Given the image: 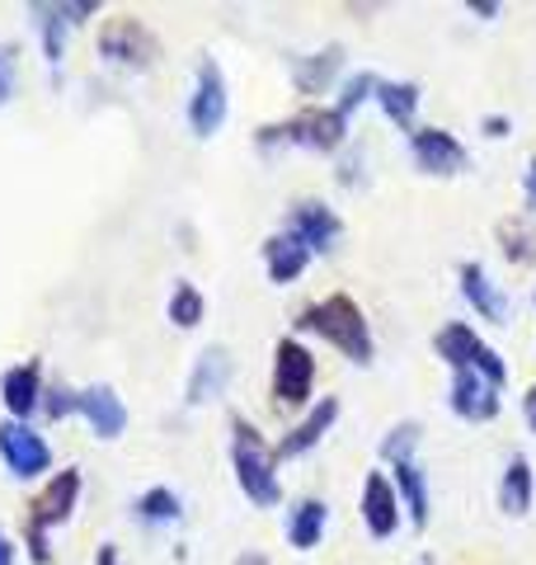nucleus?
<instances>
[{
	"mask_svg": "<svg viewBox=\"0 0 536 565\" xmlns=\"http://www.w3.org/2000/svg\"><path fill=\"white\" fill-rule=\"evenodd\" d=\"M297 330L320 334V340L334 344L349 363H363V367L372 363V353H377V344H372L367 316H363V307H357L349 292H334V297H325V302L307 307V311L297 316Z\"/></svg>",
	"mask_w": 536,
	"mask_h": 565,
	"instance_id": "obj_1",
	"label": "nucleus"
},
{
	"mask_svg": "<svg viewBox=\"0 0 536 565\" xmlns=\"http://www.w3.org/2000/svg\"><path fill=\"white\" fill-rule=\"evenodd\" d=\"M231 467H236V486L255 509H274L282 500L278 481V452L264 444V434L249 419H231Z\"/></svg>",
	"mask_w": 536,
	"mask_h": 565,
	"instance_id": "obj_2",
	"label": "nucleus"
},
{
	"mask_svg": "<svg viewBox=\"0 0 536 565\" xmlns=\"http://www.w3.org/2000/svg\"><path fill=\"white\" fill-rule=\"evenodd\" d=\"M419 424L409 419V424H396L386 438H382V457L390 462V481H396V494H400V504H405V514L415 527H428V476L419 467Z\"/></svg>",
	"mask_w": 536,
	"mask_h": 565,
	"instance_id": "obj_3",
	"label": "nucleus"
},
{
	"mask_svg": "<svg viewBox=\"0 0 536 565\" xmlns=\"http://www.w3.org/2000/svg\"><path fill=\"white\" fill-rule=\"evenodd\" d=\"M76 500H81V471L76 467H62L52 481L43 486V494L29 504V527H24V546L29 556L47 565L52 561V546H47V533L62 527L71 514H76Z\"/></svg>",
	"mask_w": 536,
	"mask_h": 565,
	"instance_id": "obj_4",
	"label": "nucleus"
},
{
	"mask_svg": "<svg viewBox=\"0 0 536 565\" xmlns=\"http://www.w3.org/2000/svg\"><path fill=\"white\" fill-rule=\"evenodd\" d=\"M433 349L442 363H452V373H480L490 386H504L508 382V363L480 340V334L467 326V321H447L438 334H433Z\"/></svg>",
	"mask_w": 536,
	"mask_h": 565,
	"instance_id": "obj_5",
	"label": "nucleus"
},
{
	"mask_svg": "<svg viewBox=\"0 0 536 565\" xmlns=\"http://www.w3.org/2000/svg\"><path fill=\"white\" fill-rule=\"evenodd\" d=\"M307 147V151H339L349 141V118L339 109H301L288 122H274V128L259 132V147Z\"/></svg>",
	"mask_w": 536,
	"mask_h": 565,
	"instance_id": "obj_6",
	"label": "nucleus"
},
{
	"mask_svg": "<svg viewBox=\"0 0 536 565\" xmlns=\"http://www.w3.org/2000/svg\"><path fill=\"white\" fill-rule=\"evenodd\" d=\"M315 392V353L301 340H278L274 344V401L282 411H301L311 405Z\"/></svg>",
	"mask_w": 536,
	"mask_h": 565,
	"instance_id": "obj_7",
	"label": "nucleus"
},
{
	"mask_svg": "<svg viewBox=\"0 0 536 565\" xmlns=\"http://www.w3.org/2000/svg\"><path fill=\"white\" fill-rule=\"evenodd\" d=\"M99 57L122 66V71H151L156 57H160V43H156V33L141 20H132V14H118V20H109L99 29Z\"/></svg>",
	"mask_w": 536,
	"mask_h": 565,
	"instance_id": "obj_8",
	"label": "nucleus"
},
{
	"mask_svg": "<svg viewBox=\"0 0 536 565\" xmlns=\"http://www.w3.org/2000/svg\"><path fill=\"white\" fill-rule=\"evenodd\" d=\"M231 114V95H226V76L217 62H199V76H193V95H189V128L193 137H217L226 128Z\"/></svg>",
	"mask_w": 536,
	"mask_h": 565,
	"instance_id": "obj_9",
	"label": "nucleus"
},
{
	"mask_svg": "<svg viewBox=\"0 0 536 565\" xmlns=\"http://www.w3.org/2000/svg\"><path fill=\"white\" fill-rule=\"evenodd\" d=\"M0 462L10 467V476H20V481H39V476L52 467V448H47L43 434L29 429V424L6 419L0 424Z\"/></svg>",
	"mask_w": 536,
	"mask_h": 565,
	"instance_id": "obj_10",
	"label": "nucleus"
},
{
	"mask_svg": "<svg viewBox=\"0 0 536 565\" xmlns=\"http://www.w3.org/2000/svg\"><path fill=\"white\" fill-rule=\"evenodd\" d=\"M409 156H415V166L424 174H442V180H452V174L467 170V147H461L457 132L447 128H415L409 132Z\"/></svg>",
	"mask_w": 536,
	"mask_h": 565,
	"instance_id": "obj_11",
	"label": "nucleus"
},
{
	"mask_svg": "<svg viewBox=\"0 0 536 565\" xmlns=\"http://www.w3.org/2000/svg\"><path fill=\"white\" fill-rule=\"evenodd\" d=\"M282 232L297 236L311 255H330L339 245V236H344V222H339L334 207H325L320 199H301V203H292L288 226H282Z\"/></svg>",
	"mask_w": 536,
	"mask_h": 565,
	"instance_id": "obj_12",
	"label": "nucleus"
},
{
	"mask_svg": "<svg viewBox=\"0 0 536 565\" xmlns=\"http://www.w3.org/2000/svg\"><path fill=\"white\" fill-rule=\"evenodd\" d=\"M447 405H452L457 419L467 424H490L504 401H499V386H490L480 373H452V392H447Z\"/></svg>",
	"mask_w": 536,
	"mask_h": 565,
	"instance_id": "obj_13",
	"label": "nucleus"
},
{
	"mask_svg": "<svg viewBox=\"0 0 536 565\" xmlns=\"http://www.w3.org/2000/svg\"><path fill=\"white\" fill-rule=\"evenodd\" d=\"M400 494H396V481H390L386 471H372L367 481H363V523H367V533L372 537H396V527H400Z\"/></svg>",
	"mask_w": 536,
	"mask_h": 565,
	"instance_id": "obj_14",
	"label": "nucleus"
},
{
	"mask_svg": "<svg viewBox=\"0 0 536 565\" xmlns=\"http://www.w3.org/2000/svg\"><path fill=\"white\" fill-rule=\"evenodd\" d=\"M76 415L95 429V438H118L128 429V405H122V396L114 386H99V382L76 392Z\"/></svg>",
	"mask_w": 536,
	"mask_h": 565,
	"instance_id": "obj_15",
	"label": "nucleus"
},
{
	"mask_svg": "<svg viewBox=\"0 0 536 565\" xmlns=\"http://www.w3.org/2000/svg\"><path fill=\"white\" fill-rule=\"evenodd\" d=\"M226 386H231V353L222 344H212L193 359V373L184 382V401L189 405H212V401L226 396Z\"/></svg>",
	"mask_w": 536,
	"mask_h": 565,
	"instance_id": "obj_16",
	"label": "nucleus"
},
{
	"mask_svg": "<svg viewBox=\"0 0 536 565\" xmlns=\"http://www.w3.org/2000/svg\"><path fill=\"white\" fill-rule=\"evenodd\" d=\"M334 419H339V401L334 396H325V401H315L307 415H301L288 434H282V444L274 448L278 452V462H292V457H301V452H311L320 438H325L330 429H334Z\"/></svg>",
	"mask_w": 536,
	"mask_h": 565,
	"instance_id": "obj_17",
	"label": "nucleus"
},
{
	"mask_svg": "<svg viewBox=\"0 0 536 565\" xmlns=\"http://www.w3.org/2000/svg\"><path fill=\"white\" fill-rule=\"evenodd\" d=\"M43 367L39 363H14L6 377H0V401H6V411H10V419H20V424H29V415L43 405Z\"/></svg>",
	"mask_w": 536,
	"mask_h": 565,
	"instance_id": "obj_18",
	"label": "nucleus"
},
{
	"mask_svg": "<svg viewBox=\"0 0 536 565\" xmlns=\"http://www.w3.org/2000/svg\"><path fill=\"white\" fill-rule=\"evenodd\" d=\"M461 297H467V302L485 316V321L508 326L513 302H508V292L485 274V264H461Z\"/></svg>",
	"mask_w": 536,
	"mask_h": 565,
	"instance_id": "obj_19",
	"label": "nucleus"
},
{
	"mask_svg": "<svg viewBox=\"0 0 536 565\" xmlns=\"http://www.w3.org/2000/svg\"><path fill=\"white\" fill-rule=\"evenodd\" d=\"M307 264H311V250L297 236L278 232V236L264 241V269H268V282H278V288L297 282L301 274H307Z\"/></svg>",
	"mask_w": 536,
	"mask_h": 565,
	"instance_id": "obj_20",
	"label": "nucleus"
},
{
	"mask_svg": "<svg viewBox=\"0 0 536 565\" xmlns=\"http://www.w3.org/2000/svg\"><path fill=\"white\" fill-rule=\"evenodd\" d=\"M532 500H536L532 462H527V457H513V462L504 467V481H499V509H504L508 519H527Z\"/></svg>",
	"mask_w": 536,
	"mask_h": 565,
	"instance_id": "obj_21",
	"label": "nucleus"
},
{
	"mask_svg": "<svg viewBox=\"0 0 536 565\" xmlns=\"http://www.w3.org/2000/svg\"><path fill=\"white\" fill-rule=\"evenodd\" d=\"M325 523H330L325 500H301L288 514V542L297 546V552H315L320 537H325Z\"/></svg>",
	"mask_w": 536,
	"mask_h": 565,
	"instance_id": "obj_22",
	"label": "nucleus"
},
{
	"mask_svg": "<svg viewBox=\"0 0 536 565\" xmlns=\"http://www.w3.org/2000/svg\"><path fill=\"white\" fill-rule=\"evenodd\" d=\"M377 104L396 128L415 132V114H419V85L415 81H382L377 85Z\"/></svg>",
	"mask_w": 536,
	"mask_h": 565,
	"instance_id": "obj_23",
	"label": "nucleus"
},
{
	"mask_svg": "<svg viewBox=\"0 0 536 565\" xmlns=\"http://www.w3.org/2000/svg\"><path fill=\"white\" fill-rule=\"evenodd\" d=\"M339 62H344V47H325V52H315V57H297V62H292L297 90H301V95H320V90H325V85L334 81Z\"/></svg>",
	"mask_w": 536,
	"mask_h": 565,
	"instance_id": "obj_24",
	"label": "nucleus"
},
{
	"mask_svg": "<svg viewBox=\"0 0 536 565\" xmlns=\"http://www.w3.org/2000/svg\"><path fill=\"white\" fill-rule=\"evenodd\" d=\"M33 14H39V33H43V57H47V66L57 71L62 66V52H66V29H71V20H66V6H33Z\"/></svg>",
	"mask_w": 536,
	"mask_h": 565,
	"instance_id": "obj_25",
	"label": "nucleus"
},
{
	"mask_svg": "<svg viewBox=\"0 0 536 565\" xmlns=\"http://www.w3.org/2000/svg\"><path fill=\"white\" fill-rule=\"evenodd\" d=\"M137 519L141 523H151V527H160V523H179V514H184V500L170 490V486H151V490H141L137 494Z\"/></svg>",
	"mask_w": 536,
	"mask_h": 565,
	"instance_id": "obj_26",
	"label": "nucleus"
},
{
	"mask_svg": "<svg viewBox=\"0 0 536 565\" xmlns=\"http://www.w3.org/2000/svg\"><path fill=\"white\" fill-rule=\"evenodd\" d=\"M203 316H207V297L193 288V282L179 278V282H174V292H170V321H174L179 330H199V326H203Z\"/></svg>",
	"mask_w": 536,
	"mask_h": 565,
	"instance_id": "obj_27",
	"label": "nucleus"
},
{
	"mask_svg": "<svg viewBox=\"0 0 536 565\" xmlns=\"http://www.w3.org/2000/svg\"><path fill=\"white\" fill-rule=\"evenodd\" d=\"M377 85H382V76H372V71H357V76H349V81H344V90H339L334 109L344 114V118H353V114H357V104L377 99Z\"/></svg>",
	"mask_w": 536,
	"mask_h": 565,
	"instance_id": "obj_28",
	"label": "nucleus"
},
{
	"mask_svg": "<svg viewBox=\"0 0 536 565\" xmlns=\"http://www.w3.org/2000/svg\"><path fill=\"white\" fill-rule=\"evenodd\" d=\"M499 241H504V255H508L513 264H527V259H536V236L527 232V226H513V222H504V226H499Z\"/></svg>",
	"mask_w": 536,
	"mask_h": 565,
	"instance_id": "obj_29",
	"label": "nucleus"
},
{
	"mask_svg": "<svg viewBox=\"0 0 536 565\" xmlns=\"http://www.w3.org/2000/svg\"><path fill=\"white\" fill-rule=\"evenodd\" d=\"M14 76H20V47L0 43V109L14 99Z\"/></svg>",
	"mask_w": 536,
	"mask_h": 565,
	"instance_id": "obj_30",
	"label": "nucleus"
},
{
	"mask_svg": "<svg viewBox=\"0 0 536 565\" xmlns=\"http://www.w3.org/2000/svg\"><path fill=\"white\" fill-rule=\"evenodd\" d=\"M508 132H513V122L504 114H490L485 118V137H508Z\"/></svg>",
	"mask_w": 536,
	"mask_h": 565,
	"instance_id": "obj_31",
	"label": "nucleus"
},
{
	"mask_svg": "<svg viewBox=\"0 0 536 565\" xmlns=\"http://www.w3.org/2000/svg\"><path fill=\"white\" fill-rule=\"evenodd\" d=\"M467 10H471V14H480V20H494V14H499L494 0H467Z\"/></svg>",
	"mask_w": 536,
	"mask_h": 565,
	"instance_id": "obj_32",
	"label": "nucleus"
},
{
	"mask_svg": "<svg viewBox=\"0 0 536 565\" xmlns=\"http://www.w3.org/2000/svg\"><path fill=\"white\" fill-rule=\"evenodd\" d=\"M95 565H122V556H118V546L114 542H104L99 552H95Z\"/></svg>",
	"mask_w": 536,
	"mask_h": 565,
	"instance_id": "obj_33",
	"label": "nucleus"
},
{
	"mask_svg": "<svg viewBox=\"0 0 536 565\" xmlns=\"http://www.w3.org/2000/svg\"><path fill=\"white\" fill-rule=\"evenodd\" d=\"M523 184H527V207L536 212V156L527 161V180H523Z\"/></svg>",
	"mask_w": 536,
	"mask_h": 565,
	"instance_id": "obj_34",
	"label": "nucleus"
},
{
	"mask_svg": "<svg viewBox=\"0 0 536 565\" xmlns=\"http://www.w3.org/2000/svg\"><path fill=\"white\" fill-rule=\"evenodd\" d=\"M523 415H527V429L536 434V386H532V392L523 396Z\"/></svg>",
	"mask_w": 536,
	"mask_h": 565,
	"instance_id": "obj_35",
	"label": "nucleus"
},
{
	"mask_svg": "<svg viewBox=\"0 0 536 565\" xmlns=\"http://www.w3.org/2000/svg\"><path fill=\"white\" fill-rule=\"evenodd\" d=\"M0 565H14V542L6 537V527H0Z\"/></svg>",
	"mask_w": 536,
	"mask_h": 565,
	"instance_id": "obj_36",
	"label": "nucleus"
}]
</instances>
